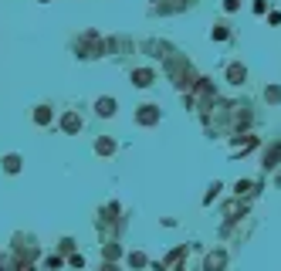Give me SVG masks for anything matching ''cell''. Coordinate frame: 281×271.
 Here are the masks:
<instances>
[{"instance_id": "obj_4", "label": "cell", "mask_w": 281, "mask_h": 271, "mask_svg": "<svg viewBox=\"0 0 281 271\" xmlns=\"http://www.w3.org/2000/svg\"><path fill=\"white\" fill-rule=\"evenodd\" d=\"M95 112H98L102 119H112L115 116V98H105V95H102L98 102H95Z\"/></svg>"}, {"instance_id": "obj_7", "label": "cell", "mask_w": 281, "mask_h": 271, "mask_svg": "<svg viewBox=\"0 0 281 271\" xmlns=\"http://www.w3.org/2000/svg\"><path fill=\"white\" fill-rule=\"evenodd\" d=\"M139 122H142V126L156 122V105H142V112H139Z\"/></svg>"}, {"instance_id": "obj_8", "label": "cell", "mask_w": 281, "mask_h": 271, "mask_svg": "<svg viewBox=\"0 0 281 271\" xmlns=\"http://www.w3.org/2000/svg\"><path fill=\"white\" fill-rule=\"evenodd\" d=\"M41 3H51V0H41Z\"/></svg>"}, {"instance_id": "obj_3", "label": "cell", "mask_w": 281, "mask_h": 271, "mask_svg": "<svg viewBox=\"0 0 281 271\" xmlns=\"http://www.w3.org/2000/svg\"><path fill=\"white\" fill-rule=\"evenodd\" d=\"M58 126H61V133L65 136H75V133H81V116H78V112H65Z\"/></svg>"}, {"instance_id": "obj_2", "label": "cell", "mask_w": 281, "mask_h": 271, "mask_svg": "<svg viewBox=\"0 0 281 271\" xmlns=\"http://www.w3.org/2000/svg\"><path fill=\"white\" fill-rule=\"evenodd\" d=\"M0 170L7 176H17L20 170H24V156L20 153H7V156H0Z\"/></svg>"}, {"instance_id": "obj_6", "label": "cell", "mask_w": 281, "mask_h": 271, "mask_svg": "<svg viewBox=\"0 0 281 271\" xmlns=\"http://www.w3.org/2000/svg\"><path fill=\"white\" fill-rule=\"evenodd\" d=\"M132 81H136L139 88H146V85H152V71L149 68H139V71H132Z\"/></svg>"}, {"instance_id": "obj_5", "label": "cell", "mask_w": 281, "mask_h": 271, "mask_svg": "<svg viewBox=\"0 0 281 271\" xmlns=\"http://www.w3.org/2000/svg\"><path fill=\"white\" fill-rule=\"evenodd\" d=\"M95 153H98V156H112V153H115V139H109V136H102V139L95 142Z\"/></svg>"}, {"instance_id": "obj_1", "label": "cell", "mask_w": 281, "mask_h": 271, "mask_svg": "<svg viewBox=\"0 0 281 271\" xmlns=\"http://www.w3.org/2000/svg\"><path fill=\"white\" fill-rule=\"evenodd\" d=\"M31 122H34V126H41V129L55 126V105H51V102H41V105H34V109H31Z\"/></svg>"}]
</instances>
